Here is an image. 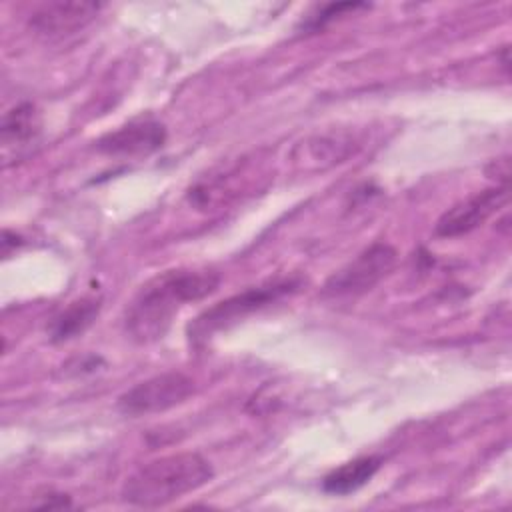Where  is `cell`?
I'll list each match as a JSON object with an SVG mask.
<instances>
[{"label": "cell", "mask_w": 512, "mask_h": 512, "mask_svg": "<svg viewBox=\"0 0 512 512\" xmlns=\"http://www.w3.org/2000/svg\"><path fill=\"white\" fill-rule=\"evenodd\" d=\"M100 10H102L100 2H80V0L42 2L30 12L28 24L40 36L62 38L88 26L98 16Z\"/></svg>", "instance_id": "obj_7"}, {"label": "cell", "mask_w": 512, "mask_h": 512, "mask_svg": "<svg viewBox=\"0 0 512 512\" xmlns=\"http://www.w3.org/2000/svg\"><path fill=\"white\" fill-rule=\"evenodd\" d=\"M218 284V272L208 268H178L154 276L126 310V334L138 344L162 338L180 308L216 292Z\"/></svg>", "instance_id": "obj_1"}, {"label": "cell", "mask_w": 512, "mask_h": 512, "mask_svg": "<svg viewBox=\"0 0 512 512\" xmlns=\"http://www.w3.org/2000/svg\"><path fill=\"white\" fill-rule=\"evenodd\" d=\"M196 392V382L182 372H164L146 378L120 394L116 406L124 416L160 414L184 404Z\"/></svg>", "instance_id": "obj_4"}, {"label": "cell", "mask_w": 512, "mask_h": 512, "mask_svg": "<svg viewBox=\"0 0 512 512\" xmlns=\"http://www.w3.org/2000/svg\"><path fill=\"white\" fill-rule=\"evenodd\" d=\"M100 314L98 298H80L70 302L48 326V336L54 344L68 342L84 334Z\"/></svg>", "instance_id": "obj_10"}, {"label": "cell", "mask_w": 512, "mask_h": 512, "mask_svg": "<svg viewBox=\"0 0 512 512\" xmlns=\"http://www.w3.org/2000/svg\"><path fill=\"white\" fill-rule=\"evenodd\" d=\"M358 8H366V4H360V2H338V4H326V6H320L316 10V14L308 16L306 22H302V28L306 30H318L322 28L326 22L342 16V12L346 10H358Z\"/></svg>", "instance_id": "obj_12"}, {"label": "cell", "mask_w": 512, "mask_h": 512, "mask_svg": "<svg viewBox=\"0 0 512 512\" xmlns=\"http://www.w3.org/2000/svg\"><path fill=\"white\" fill-rule=\"evenodd\" d=\"M166 142V128L154 118H136L96 140V148L108 156H148Z\"/></svg>", "instance_id": "obj_8"}, {"label": "cell", "mask_w": 512, "mask_h": 512, "mask_svg": "<svg viewBox=\"0 0 512 512\" xmlns=\"http://www.w3.org/2000/svg\"><path fill=\"white\" fill-rule=\"evenodd\" d=\"M42 130V118L32 102H20L10 108L2 118V144L4 150L26 148L34 144Z\"/></svg>", "instance_id": "obj_11"}, {"label": "cell", "mask_w": 512, "mask_h": 512, "mask_svg": "<svg viewBox=\"0 0 512 512\" xmlns=\"http://www.w3.org/2000/svg\"><path fill=\"white\" fill-rule=\"evenodd\" d=\"M296 286H298L296 280H276V282L248 288L236 296H230V298L210 306L188 326L190 342L198 344V342L208 340L214 332H220L222 328H228L230 324L238 322L240 318L294 292Z\"/></svg>", "instance_id": "obj_3"}, {"label": "cell", "mask_w": 512, "mask_h": 512, "mask_svg": "<svg viewBox=\"0 0 512 512\" xmlns=\"http://www.w3.org/2000/svg\"><path fill=\"white\" fill-rule=\"evenodd\" d=\"M214 478L212 464L196 452H176L150 460L136 468L122 484L120 496L138 508L170 504Z\"/></svg>", "instance_id": "obj_2"}, {"label": "cell", "mask_w": 512, "mask_h": 512, "mask_svg": "<svg viewBox=\"0 0 512 512\" xmlns=\"http://www.w3.org/2000/svg\"><path fill=\"white\" fill-rule=\"evenodd\" d=\"M508 202V186H494L456 202L448 208L434 226V234L440 238H456L468 234L492 218Z\"/></svg>", "instance_id": "obj_6"}, {"label": "cell", "mask_w": 512, "mask_h": 512, "mask_svg": "<svg viewBox=\"0 0 512 512\" xmlns=\"http://www.w3.org/2000/svg\"><path fill=\"white\" fill-rule=\"evenodd\" d=\"M380 466H382L380 456H360L350 462H344L324 476L322 490L336 496H346L350 492H356L358 488H362L374 478Z\"/></svg>", "instance_id": "obj_9"}, {"label": "cell", "mask_w": 512, "mask_h": 512, "mask_svg": "<svg viewBox=\"0 0 512 512\" xmlns=\"http://www.w3.org/2000/svg\"><path fill=\"white\" fill-rule=\"evenodd\" d=\"M398 252L388 242H374L364 248L356 258L344 264L338 272H334L326 284L324 294L334 298L344 296H360L370 292L390 270L396 266Z\"/></svg>", "instance_id": "obj_5"}]
</instances>
